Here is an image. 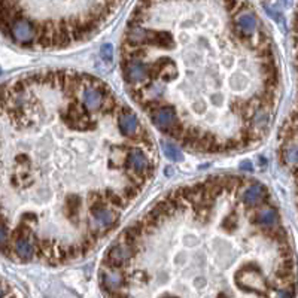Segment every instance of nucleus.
Returning <instances> with one entry per match:
<instances>
[{"label": "nucleus", "mask_w": 298, "mask_h": 298, "mask_svg": "<svg viewBox=\"0 0 298 298\" xmlns=\"http://www.w3.org/2000/svg\"><path fill=\"white\" fill-rule=\"evenodd\" d=\"M100 55H101V58H103L104 61L110 63V61L113 60V47H112L110 44L101 45V48H100Z\"/></svg>", "instance_id": "nucleus-23"}, {"label": "nucleus", "mask_w": 298, "mask_h": 298, "mask_svg": "<svg viewBox=\"0 0 298 298\" xmlns=\"http://www.w3.org/2000/svg\"><path fill=\"white\" fill-rule=\"evenodd\" d=\"M204 277H197L196 280H194V285H196V288H201V286H204Z\"/></svg>", "instance_id": "nucleus-30"}, {"label": "nucleus", "mask_w": 298, "mask_h": 298, "mask_svg": "<svg viewBox=\"0 0 298 298\" xmlns=\"http://www.w3.org/2000/svg\"><path fill=\"white\" fill-rule=\"evenodd\" d=\"M277 221H279L277 212H276V209H273L270 206L259 209L258 212L253 213V216H250V222L256 227H261V228L273 227V225H276Z\"/></svg>", "instance_id": "nucleus-9"}, {"label": "nucleus", "mask_w": 298, "mask_h": 298, "mask_svg": "<svg viewBox=\"0 0 298 298\" xmlns=\"http://www.w3.org/2000/svg\"><path fill=\"white\" fill-rule=\"evenodd\" d=\"M240 169H243V170H252L253 167H252V163H250V161H242V163H240Z\"/></svg>", "instance_id": "nucleus-29"}, {"label": "nucleus", "mask_w": 298, "mask_h": 298, "mask_svg": "<svg viewBox=\"0 0 298 298\" xmlns=\"http://www.w3.org/2000/svg\"><path fill=\"white\" fill-rule=\"evenodd\" d=\"M125 167L133 173H143L148 179L154 175V166L139 148H130L125 158Z\"/></svg>", "instance_id": "nucleus-2"}, {"label": "nucleus", "mask_w": 298, "mask_h": 298, "mask_svg": "<svg viewBox=\"0 0 298 298\" xmlns=\"http://www.w3.org/2000/svg\"><path fill=\"white\" fill-rule=\"evenodd\" d=\"M103 194H104L106 200H107L113 207H121V209L127 207V203H128V201L122 197L121 193H116V191H113L112 188H106V190L103 191Z\"/></svg>", "instance_id": "nucleus-17"}, {"label": "nucleus", "mask_w": 298, "mask_h": 298, "mask_svg": "<svg viewBox=\"0 0 298 298\" xmlns=\"http://www.w3.org/2000/svg\"><path fill=\"white\" fill-rule=\"evenodd\" d=\"M193 109L196 110V112H203L204 110V101H201V100H196L194 103H193Z\"/></svg>", "instance_id": "nucleus-28"}, {"label": "nucleus", "mask_w": 298, "mask_h": 298, "mask_svg": "<svg viewBox=\"0 0 298 298\" xmlns=\"http://www.w3.org/2000/svg\"><path fill=\"white\" fill-rule=\"evenodd\" d=\"M15 163L18 164V166H21V169H30V166H32V161H30V158L27 157V155H18L17 158H15Z\"/></svg>", "instance_id": "nucleus-24"}, {"label": "nucleus", "mask_w": 298, "mask_h": 298, "mask_svg": "<svg viewBox=\"0 0 298 298\" xmlns=\"http://www.w3.org/2000/svg\"><path fill=\"white\" fill-rule=\"evenodd\" d=\"M237 227H239V218H237L236 213H231V215H228V216L224 218V221H222V228H225V230L230 231V233H234Z\"/></svg>", "instance_id": "nucleus-21"}, {"label": "nucleus", "mask_w": 298, "mask_h": 298, "mask_svg": "<svg viewBox=\"0 0 298 298\" xmlns=\"http://www.w3.org/2000/svg\"><path fill=\"white\" fill-rule=\"evenodd\" d=\"M14 250L21 261H30L35 256V246L30 237H20L15 240Z\"/></svg>", "instance_id": "nucleus-13"}, {"label": "nucleus", "mask_w": 298, "mask_h": 298, "mask_svg": "<svg viewBox=\"0 0 298 298\" xmlns=\"http://www.w3.org/2000/svg\"><path fill=\"white\" fill-rule=\"evenodd\" d=\"M5 242H8V227L0 225V246H2Z\"/></svg>", "instance_id": "nucleus-27"}, {"label": "nucleus", "mask_w": 298, "mask_h": 298, "mask_svg": "<svg viewBox=\"0 0 298 298\" xmlns=\"http://www.w3.org/2000/svg\"><path fill=\"white\" fill-rule=\"evenodd\" d=\"M256 17L255 14L252 12H245V14H237L236 15V21H234V26L245 35H252L255 30H256Z\"/></svg>", "instance_id": "nucleus-12"}, {"label": "nucleus", "mask_w": 298, "mask_h": 298, "mask_svg": "<svg viewBox=\"0 0 298 298\" xmlns=\"http://www.w3.org/2000/svg\"><path fill=\"white\" fill-rule=\"evenodd\" d=\"M87 201L88 204H104L106 201V197L101 191H91L88 193V197H87Z\"/></svg>", "instance_id": "nucleus-22"}, {"label": "nucleus", "mask_w": 298, "mask_h": 298, "mask_svg": "<svg viewBox=\"0 0 298 298\" xmlns=\"http://www.w3.org/2000/svg\"><path fill=\"white\" fill-rule=\"evenodd\" d=\"M101 100H103V94L97 88H94V87H85L84 88L82 96H81V103L85 109H88L90 112L99 110Z\"/></svg>", "instance_id": "nucleus-11"}, {"label": "nucleus", "mask_w": 298, "mask_h": 298, "mask_svg": "<svg viewBox=\"0 0 298 298\" xmlns=\"http://www.w3.org/2000/svg\"><path fill=\"white\" fill-rule=\"evenodd\" d=\"M137 128H139L137 116L130 110H124L118 118V130L121 131V134L125 137H131L137 131Z\"/></svg>", "instance_id": "nucleus-10"}, {"label": "nucleus", "mask_w": 298, "mask_h": 298, "mask_svg": "<svg viewBox=\"0 0 298 298\" xmlns=\"http://www.w3.org/2000/svg\"><path fill=\"white\" fill-rule=\"evenodd\" d=\"M152 122L167 134V131L179 121L178 119V113L176 109L173 106H160L157 107L152 113H151Z\"/></svg>", "instance_id": "nucleus-6"}, {"label": "nucleus", "mask_w": 298, "mask_h": 298, "mask_svg": "<svg viewBox=\"0 0 298 298\" xmlns=\"http://www.w3.org/2000/svg\"><path fill=\"white\" fill-rule=\"evenodd\" d=\"M163 151H164V155H166L169 160H172V161H181V160H182L181 149H179L176 145L163 142Z\"/></svg>", "instance_id": "nucleus-19"}, {"label": "nucleus", "mask_w": 298, "mask_h": 298, "mask_svg": "<svg viewBox=\"0 0 298 298\" xmlns=\"http://www.w3.org/2000/svg\"><path fill=\"white\" fill-rule=\"evenodd\" d=\"M0 225H6L8 227V219L5 218L3 213H0Z\"/></svg>", "instance_id": "nucleus-31"}, {"label": "nucleus", "mask_w": 298, "mask_h": 298, "mask_svg": "<svg viewBox=\"0 0 298 298\" xmlns=\"http://www.w3.org/2000/svg\"><path fill=\"white\" fill-rule=\"evenodd\" d=\"M128 283L130 282L122 270H113V268L104 267L100 271V285L106 291V294L110 297H115V292L121 291Z\"/></svg>", "instance_id": "nucleus-3"}, {"label": "nucleus", "mask_w": 298, "mask_h": 298, "mask_svg": "<svg viewBox=\"0 0 298 298\" xmlns=\"http://www.w3.org/2000/svg\"><path fill=\"white\" fill-rule=\"evenodd\" d=\"M121 69L128 85H140L148 79V66L142 60H121Z\"/></svg>", "instance_id": "nucleus-4"}, {"label": "nucleus", "mask_w": 298, "mask_h": 298, "mask_svg": "<svg viewBox=\"0 0 298 298\" xmlns=\"http://www.w3.org/2000/svg\"><path fill=\"white\" fill-rule=\"evenodd\" d=\"M90 213L93 216V219L104 230H110L115 224H116V213L113 210H110L109 207H106L104 204H91L88 206Z\"/></svg>", "instance_id": "nucleus-7"}, {"label": "nucleus", "mask_w": 298, "mask_h": 298, "mask_svg": "<svg viewBox=\"0 0 298 298\" xmlns=\"http://www.w3.org/2000/svg\"><path fill=\"white\" fill-rule=\"evenodd\" d=\"M5 295V292H3V289H2V286H0V297H3Z\"/></svg>", "instance_id": "nucleus-32"}, {"label": "nucleus", "mask_w": 298, "mask_h": 298, "mask_svg": "<svg viewBox=\"0 0 298 298\" xmlns=\"http://www.w3.org/2000/svg\"><path fill=\"white\" fill-rule=\"evenodd\" d=\"M267 199H268L267 188L261 184H253V185L248 187L242 196V201L246 206V209H253Z\"/></svg>", "instance_id": "nucleus-8"}, {"label": "nucleus", "mask_w": 298, "mask_h": 298, "mask_svg": "<svg viewBox=\"0 0 298 298\" xmlns=\"http://www.w3.org/2000/svg\"><path fill=\"white\" fill-rule=\"evenodd\" d=\"M151 47H160V48H173L175 47V39L166 33V32H155L152 33L151 38Z\"/></svg>", "instance_id": "nucleus-16"}, {"label": "nucleus", "mask_w": 298, "mask_h": 298, "mask_svg": "<svg viewBox=\"0 0 298 298\" xmlns=\"http://www.w3.org/2000/svg\"><path fill=\"white\" fill-rule=\"evenodd\" d=\"M230 82H231V85H233V87L239 88L240 85H243V84L246 82V78H243V76H242V75H239V73H234V75L230 78Z\"/></svg>", "instance_id": "nucleus-25"}, {"label": "nucleus", "mask_w": 298, "mask_h": 298, "mask_svg": "<svg viewBox=\"0 0 298 298\" xmlns=\"http://www.w3.org/2000/svg\"><path fill=\"white\" fill-rule=\"evenodd\" d=\"M11 38L20 45H30L36 38L35 21L24 17L15 20L11 26Z\"/></svg>", "instance_id": "nucleus-5"}, {"label": "nucleus", "mask_w": 298, "mask_h": 298, "mask_svg": "<svg viewBox=\"0 0 298 298\" xmlns=\"http://www.w3.org/2000/svg\"><path fill=\"white\" fill-rule=\"evenodd\" d=\"M176 73H178V67H176V64H175L172 60H167L164 69L161 70V73H160V76H158V81H161L163 84H166V82H172V81L176 78Z\"/></svg>", "instance_id": "nucleus-18"}, {"label": "nucleus", "mask_w": 298, "mask_h": 298, "mask_svg": "<svg viewBox=\"0 0 298 298\" xmlns=\"http://www.w3.org/2000/svg\"><path fill=\"white\" fill-rule=\"evenodd\" d=\"M139 253H140V243L128 246L122 242H118L116 245H113L107 250L104 261H103V265L107 268L121 270L122 267H125L128 264L130 259L139 256Z\"/></svg>", "instance_id": "nucleus-1"}, {"label": "nucleus", "mask_w": 298, "mask_h": 298, "mask_svg": "<svg viewBox=\"0 0 298 298\" xmlns=\"http://www.w3.org/2000/svg\"><path fill=\"white\" fill-rule=\"evenodd\" d=\"M295 137L294 139H286L280 149V157L286 166H292V170L295 172L297 167V145H295Z\"/></svg>", "instance_id": "nucleus-14"}, {"label": "nucleus", "mask_w": 298, "mask_h": 298, "mask_svg": "<svg viewBox=\"0 0 298 298\" xmlns=\"http://www.w3.org/2000/svg\"><path fill=\"white\" fill-rule=\"evenodd\" d=\"M121 194H122V197H124V199H125L128 203H130L131 200H134V199H136V197L140 194V188H139V187H136L134 184H131V182H130L127 187H124V188H122V193H121Z\"/></svg>", "instance_id": "nucleus-20"}, {"label": "nucleus", "mask_w": 298, "mask_h": 298, "mask_svg": "<svg viewBox=\"0 0 298 298\" xmlns=\"http://www.w3.org/2000/svg\"><path fill=\"white\" fill-rule=\"evenodd\" d=\"M239 3H240V0H224V6H225V9L228 12L236 11V8L239 6Z\"/></svg>", "instance_id": "nucleus-26"}, {"label": "nucleus", "mask_w": 298, "mask_h": 298, "mask_svg": "<svg viewBox=\"0 0 298 298\" xmlns=\"http://www.w3.org/2000/svg\"><path fill=\"white\" fill-rule=\"evenodd\" d=\"M81 197L79 196H69L64 201V207H63V212L64 215L70 219V221H75L78 224V216H79V212H81Z\"/></svg>", "instance_id": "nucleus-15"}]
</instances>
